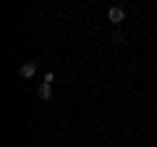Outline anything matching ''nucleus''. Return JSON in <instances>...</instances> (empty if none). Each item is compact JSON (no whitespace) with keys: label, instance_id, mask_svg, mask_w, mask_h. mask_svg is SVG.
Instances as JSON below:
<instances>
[{"label":"nucleus","instance_id":"3","mask_svg":"<svg viewBox=\"0 0 157 147\" xmlns=\"http://www.w3.org/2000/svg\"><path fill=\"white\" fill-rule=\"evenodd\" d=\"M37 95H39V100H50V97H52V87L47 84V81H45V84H39Z\"/></svg>","mask_w":157,"mask_h":147},{"label":"nucleus","instance_id":"1","mask_svg":"<svg viewBox=\"0 0 157 147\" xmlns=\"http://www.w3.org/2000/svg\"><path fill=\"white\" fill-rule=\"evenodd\" d=\"M107 21H110V24H123L126 21V11L121 6H113L110 11H107Z\"/></svg>","mask_w":157,"mask_h":147},{"label":"nucleus","instance_id":"2","mask_svg":"<svg viewBox=\"0 0 157 147\" xmlns=\"http://www.w3.org/2000/svg\"><path fill=\"white\" fill-rule=\"evenodd\" d=\"M34 74H37V61H26L21 66V76H24V79H32Z\"/></svg>","mask_w":157,"mask_h":147}]
</instances>
